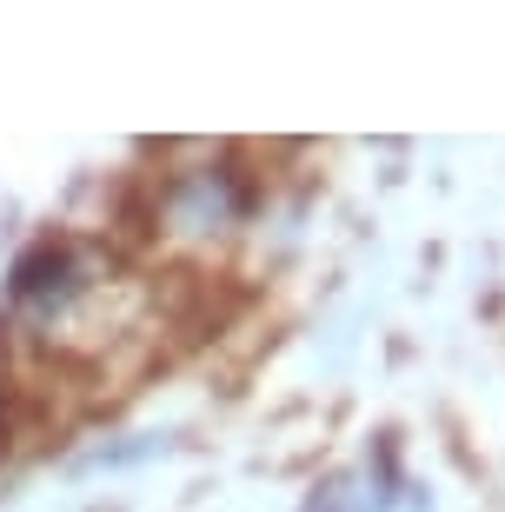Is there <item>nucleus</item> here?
<instances>
[{
  "label": "nucleus",
  "instance_id": "nucleus-1",
  "mask_svg": "<svg viewBox=\"0 0 505 512\" xmlns=\"http://www.w3.org/2000/svg\"><path fill=\"white\" fill-rule=\"evenodd\" d=\"M0 426H7V419H0Z\"/></svg>",
  "mask_w": 505,
  "mask_h": 512
}]
</instances>
